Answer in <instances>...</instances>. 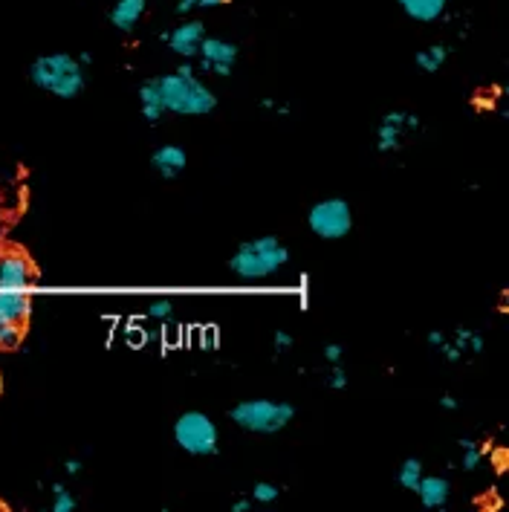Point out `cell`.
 <instances>
[{
  "instance_id": "27",
  "label": "cell",
  "mask_w": 509,
  "mask_h": 512,
  "mask_svg": "<svg viewBox=\"0 0 509 512\" xmlns=\"http://www.w3.org/2000/svg\"><path fill=\"white\" fill-rule=\"evenodd\" d=\"M469 339H472V330H463V327H460L455 333V342H452V345H455L457 351H466V348H469Z\"/></svg>"
},
{
  "instance_id": "38",
  "label": "cell",
  "mask_w": 509,
  "mask_h": 512,
  "mask_svg": "<svg viewBox=\"0 0 509 512\" xmlns=\"http://www.w3.org/2000/svg\"><path fill=\"white\" fill-rule=\"evenodd\" d=\"M0 394H3V377H0Z\"/></svg>"
},
{
  "instance_id": "13",
  "label": "cell",
  "mask_w": 509,
  "mask_h": 512,
  "mask_svg": "<svg viewBox=\"0 0 509 512\" xmlns=\"http://www.w3.org/2000/svg\"><path fill=\"white\" fill-rule=\"evenodd\" d=\"M145 9H148V0H116V6L110 9V24L119 32H134Z\"/></svg>"
},
{
  "instance_id": "12",
  "label": "cell",
  "mask_w": 509,
  "mask_h": 512,
  "mask_svg": "<svg viewBox=\"0 0 509 512\" xmlns=\"http://www.w3.org/2000/svg\"><path fill=\"white\" fill-rule=\"evenodd\" d=\"M151 168L160 174L162 180H174L186 168V151L180 145H162L151 154Z\"/></svg>"
},
{
  "instance_id": "4",
  "label": "cell",
  "mask_w": 509,
  "mask_h": 512,
  "mask_svg": "<svg viewBox=\"0 0 509 512\" xmlns=\"http://www.w3.org/2000/svg\"><path fill=\"white\" fill-rule=\"evenodd\" d=\"M293 417V405L275 400H243L229 411V420L252 434H278L293 423Z\"/></svg>"
},
{
  "instance_id": "7",
  "label": "cell",
  "mask_w": 509,
  "mask_h": 512,
  "mask_svg": "<svg viewBox=\"0 0 509 512\" xmlns=\"http://www.w3.org/2000/svg\"><path fill=\"white\" fill-rule=\"evenodd\" d=\"M197 55H200V67H203V70L215 73L217 79H226V76H232V70H235L238 47H235L232 41H226V38L206 35V38L200 41Z\"/></svg>"
},
{
  "instance_id": "31",
  "label": "cell",
  "mask_w": 509,
  "mask_h": 512,
  "mask_svg": "<svg viewBox=\"0 0 509 512\" xmlns=\"http://www.w3.org/2000/svg\"><path fill=\"white\" fill-rule=\"evenodd\" d=\"M466 351H475V353L483 351V336H481V333H472V339H469V348H466Z\"/></svg>"
},
{
  "instance_id": "25",
  "label": "cell",
  "mask_w": 509,
  "mask_h": 512,
  "mask_svg": "<svg viewBox=\"0 0 509 512\" xmlns=\"http://www.w3.org/2000/svg\"><path fill=\"white\" fill-rule=\"evenodd\" d=\"M330 385H333L336 391H345V388H348V374L342 371V365H339V362H333V371H330Z\"/></svg>"
},
{
  "instance_id": "35",
  "label": "cell",
  "mask_w": 509,
  "mask_h": 512,
  "mask_svg": "<svg viewBox=\"0 0 509 512\" xmlns=\"http://www.w3.org/2000/svg\"><path fill=\"white\" fill-rule=\"evenodd\" d=\"M440 405H443L446 411H455L457 400H455V397H443V400H440Z\"/></svg>"
},
{
  "instance_id": "22",
  "label": "cell",
  "mask_w": 509,
  "mask_h": 512,
  "mask_svg": "<svg viewBox=\"0 0 509 512\" xmlns=\"http://www.w3.org/2000/svg\"><path fill=\"white\" fill-rule=\"evenodd\" d=\"M229 0H177V15H188L194 9H217Z\"/></svg>"
},
{
  "instance_id": "5",
  "label": "cell",
  "mask_w": 509,
  "mask_h": 512,
  "mask_svg": "<svg viewBox=\"0 0 509 512\" xmlns=\"http://www.w3.org/2000/svg\"><path fill=\"white\" fill-rule=\"evenodd\" d=\"M174 443L197 458H215L220 452V432L212 417L203 411H186L174 420Z\"/></svg>"
},
{
  "instance_id": "19",
  "label": "cell",
  "mask_w": 509,
  "mask_h": 512,
  "mask_svg": "<svg viewBox=\"0 0 509 512\" xmlns=\"http://www.w3.org/2000/svg\"><path fill=\"white\" fill-rule=\"evenodd\" d=\"M460 452H463V458H460L463 472H475V469H481L483 449H478L472 440H460Z\"/></svg>"
},
{
  "instance_id": "3",
  "label": "cell",
  "mask_w": 509,
  "mask_h": 512,
  "mask_svg": "<svg viewBox=\"0 0 509 512\" xmlns=\"http://www.w3.org/2000/svg\"><path fill=\"white\" fill-rule=\"evenodd\" d=\"M160 87V99L165 105V113H177V116H206L217 108L215 90H209L197 76H180V73H168L157 79Z\"/></svg>"
},
{
  "instance_id": "17",
  "label": "cell",
  "mask_w": 509,
  "mask_h": 512,
  "mask_svg": "<svg viewBox=\"0 0 509 512\" xmlns=\"http://www.w3.org/2000/svg\"><path fill=\"white\" fill-rule=\"evenodd\" d=\"M446 58H449V47L446 44H431L429 50H420V53L414 55V64L423 73H437L446 64Z\"/></svg>"
},
{
  "instance_id": "21",
  "label": "cell",
  "mask_w": 509,
  "mask_h": 512,
  "mask_svg": "<svg viewBox=\"0 0 509 512\" xmlns=\"http://www.w3.org/2000/svg\"><path fill=\"white\" fill-rule=\"evenodd\" d=\"M21 345V324H0V351H12Z\"/></svg>"
},
{
  "instance_id": "8",
  "label": "cell",
  "mask_w": 509,
  "mask_h": 512,
  "mask_svg": "<svg viewBox=\"0 0 509 512\" xmlns=\"http://www.w3.org/2000/svg\"><path fill=\"white\" fill-rule=\"evenodd\" d=\"M206 38V27L203 21H183L174 29L162 32V41L168 44V50L180 58H194L200 50V41Z\"/></svg>"
},
{
  "instance_id": "14",
  "label": "cell",
  "mask_w": 509,
  "mask_h": 512,
  "mask_svg": "<svg viewBox=\"0 0 509 512\" xmlns=\"http://www.w3.org/2000/svg\"><path fill=\"white\" fill-rule=\"evenodd\" d=\"M402 131H405V113H400V110L388 113V116L382 119L379 131H376V148H379L382 154L397 151V148H400Z\"/></svg>"
},
{
  "instance_id": "32",
  "label": "cell",
  "mask_w": 509,
  "mask_h": 512,
  "mask_svg": "<svg viewBox=\"0 0 509 512\" xmlns=\"http://www.w3.org/2000/svg\"><path fill=\"white\" fill-rule=\"evenodd\" d=\"M64 472H67V475H79V472H81V460L79 458L67 460V463H64Z\"/></svg>"
},
{
  "instance_id": "28",
  "label": "cell",
  "mask_w": 509,
  "mask_h": 512,
  "mask_svg": "<svg viewBox=\"0 0 509 512\" xmlns=\"http://www.w3.org/2000/svg\"><path fill=\"white\" fill-rule=\"evenodd\" d=\"M342 345H327V348H324V359H327V362H339V359H342Z\"/></svg>"
},
{
  "instance_id": "11",
  "label": "cell",
  "mask_w": 509,
  "mask_h": 512,
  "mask_svg": "<svg viewBox=\"0 0 509 512\" xmlns=\"http://www.w3.org/2000/svg\"><path fill=\"white\" fill-rule=\"evenodd\" d=\"M417 495H420V504L426 510H446V504L452 498V486L440 475H423V481L417 486Z\"/></svg>"
},
{
  "instance_id": "16",
  "label": "cell",
  "mask_w": 509,
  "mask_h": 512,
  "mask_svg": "<svg viewBox=\"0 0 509 512\" xmlns=\"http://www.w3.org/2000/svg\"><path fill=\"white\" fill-rule=\"evenodd\" d=\"M139 105H142V119H145V122H160L162 113H165V105H162L160 99L157 79H148L139 87Z\"/></svg>"
},
{
  "instance_id": "23",
  "label": "cell",
  "mask_w": 509,
  "mask_h": 512,
  "mask_svg": "<svg viewBox=\"0 0 509 512\" xmlns=\"http://www.w3.org/2000/svg\"><path fill=\"white\" fill-rule=\"evenodd\" d=\"M252 501H255V504H272V501H278V486L267 484V481L255 484V489H252Z\"/></svg>"
},
{
  "instance_id": "34",
  "label": "cell",
  "mask_w": 509,
  "mask_h": 512,
  "mask_svg": "<svg viewBox=\"0 0 509 512\" xmlns=\"http://www.w3.org/2000/svg\"><path fill=\"white\" fill-rule=\"evenodd\" d=\"M174 73H180V76H197V67L194 64H180Z\"/></svg>"
},
{
  "instance_id": "2",
  "label": "cell",
  "mask_w": 509,
  "mask_h": 512,
  "mask_svg": "<svg viewBox=\"0 0 509 512\" xmlns=\"http://www.w3.org/2000/svg\"><path fill=\"white\" fill-rule=\"evenodd\" d=\"M287 264H290V249L272 235L241 243L238 252L229 258V270L241 281H267Z\"/></svg>"
},
{
  "instance_id": "37",
  "label": "cell",
  "mask_w": 509,
  "mask_h": 512,
  "mask_svg": "<svg viewBox=\"0 0 509 512\" xmlns=\"http://www.w3.org/2000/svg\"><path fill=\"white\" fill-rule=\"evenodd\" d=\"M79 61H81V64H90V61H93V55H90V53H81V55H79Z\"/></svg>"
},
{
  "instance_id": "9",
  "label": "cell",
  "mask_w": 509,
  "mask_h": 512,
  "mask_svg": "<svg viewBox=\"0 0 509 512\" xmlns=\"http://www.w3.org/2000/svg\"><path fill=\"white\" fill-rule=\"evenodd\" d=\"M32 278V264L24 255H6L0 261V290H29Z\"/></svg>"
},
{
  "instance_id": "20",
  "label": "cell",
  "mask_w": 509,
  "mask_h": 512,
  "mask_svg": "<svg viewBox=\"0 0 509 512\" xmlns=\"http://www.w3.org/2000/svg\"><path fill=\"white\" fill-rule=\"evenodd\" d=\"M53 512H73L76 510V498L70 495V489L64 484L53 486V504H50Z\"/></svg>"
},
{
  "instance_id": "6",
  "label": "cell",
  "mask_w": 509,
  "mask_h": 512,
  "mask_svg": "<svg viewBox=\"0 0 509 512\" xmlns=\"http://www.w3.org/2000/svg\"><path fill=\"white\" fill-rule=\"evenodd\" d=\"M307 226L322 241H342V238H348L350 229H353L350 203L342 200V197H327V200L313 203V209L307 212Z\"/></svg>"
},
{
  "instance_id": "36",
  "label": "cell",
  "mask_w": 509,
  "mask_h": 512,
  "mask_svg": "<svg viewBox=\"0 0 509 512\" xmlns=\"http://www.w3.org/2000/svg\"><path fill=\"white\" fill-rule=\"evenodd\" d=\"M405 128H411V131L420 128V119H417V116H405Z\"/></svg>"
},
{
  "instance_id": "18",
  "label": "cell",
  "mask_w": 509,
  "mask_h": 512,
  "mask_svg": "<svg viewBox=\"0 0 509 512\" xmlns=\"http://www.w3.org/2000/svg\"><path fill=\"white\" fill-rule=\"evenodd\" d=\"M423 463L417 458H408L402 460L400 472H397V481H400L402 489H408V492H417V486H420V481H423Z\"/></svg>"
},
{
  "instance_id": "24",
  "label": "cell",
  "mask_w": 509,
  "mask_h": 512,
  "mask_svg": "<svg viewBox=\"0 0 509 512\" xmlns=\"http://www.w3.org/2000/svg\"><path fill=\"white\" fill-rule=\"evenodd\" d=\"M171 313H174L171 301H154V304L148 307V316H151V319H171Z\"/></svg>"
},
{
  "instance_id": "10",
  "label": "cell",
  "mask_w": 509,
  "mask_h": 512,
  "mask_svg": "<svg viewBox=\"0 0 509 512\" xmlns=\"http://www.w3.org/2000/svg\"><path fill=\"white\" fill-rule=\"evenodd\" d=\"M32 316V298L27 290H0V324H27Z\"/></svg>"
},
{
  "instance_id": "15",
  "label": "cell",
  "mask_w": 509,
  "mask_h": 512,
  "mask_svg": "<svg viewBox=\"0 0 509 512\" xmlns=\"http://www.w3.org/2000/svg\"><path fill=\"white\" fill-rule=\"evenodd\" d=\"M397 3L411 21H420V24L440 21L449 6V0H397Z\"/></svg>"
},
{
  "instance_id": "33",
  "label": "cell",
  "mask_w": 509,
  "mask_h": 512,
  "mask_svg": "<svg viewBox=\"0 0 509 512\" xmlns=\"http://www.w3.org/2000/svg\"><path fill=\"white\" fill-rule=\"evenodd\" d=\"M252 510V501L249 498H241V501H235L232 504V512H249Z\"/></svg>"
},
{
  "instance_id": "26",
  "label": "cell",
  "mask_w": 509,
  "mask_h": 512,
  "mask_svg": "<svg viewBox=\"0 0 509 512\" xmlns=\"http://www.w3.org/2000/svg\"><path fill=\"white\" fill-rule=\"evenodd\" d=\"M290 348H293V336H290L287 330H278V333H275V351L287 353Z\"/></svg>"
},
{
  "instance_id": "30",
  "label": "cell",
  "mask_w": 509,
  "mask_h": 512,
  "mask_svg": "<svg viewBox=\"0 0 509 512\" xmlns=\"http://www.w3.org/2000/svg\"><path fill=\"white\" fill-rule=\"evenodd\" d=\"M429 345H431V348H443V345H446V336H443L440 330H431Z\"/></svg>"
},
{
  "instance_id": "29",
  "label": "cell",
  "mask_w": 509,
  "mask_h": 512,
  "mask_svg": "<svg viewBox=\"0 0 509 512\" xmlns=\"http://www.w3.org/2000/svg\"><path fill=\"white\" fill-rule=\"evenodd\" d=\"M440 351H443V356H446L449 362H457V359L463 356V351H457V348H455V345H452V342H449V339H446V345H443Z\"/></svg>"
},
{
  "instance_id": "1",
  "label": "cell",
  "mask_w": 509,
  "mask_h": 512,
  "mask_svg": "<svg viewBox=\"0 0 509 512\" xmlns=\"http://www.w3.org/2000/svg\"><path fill=\"white\" fill-rule=\"evenodd\" d=\"M29 79L55 99H76L84 90V64L70 53L38 55L29 67Z\"/></svg>"
}]
</instances>
